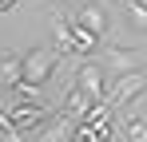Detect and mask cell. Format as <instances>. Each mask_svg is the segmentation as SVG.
<instances>
[{"label":"cell","instance_id":"cell-1","mask_svg":"<svg viewBox=\"0 0 147 142\" xmlns=\"http://www.w3.org/2000/svg\"><path fill=\"white\" fill-rule=\"evenodd\" d=\"M60 47H32L24 55V79L28 83H36V87H44L52 75L60 71Z\"/></svg>","mask_w":147,"mask_h":142},{"label":"cell","instance_id":"cell-2","mask_svg":"<svg viewBox=\"0 0 147 142\" xmlns=\"http://www.w3.org/2000/svg\"><path fill=\"white\" fill-rule=\"evenodd\" d=\"M4 115L16 122V130L24 134V130H36L44 118H48V107H44V99H16Z\"/></svg>","mask_w":147,"mask_h":142},{"label":"cell","instance_id":"cell-3","mask_svg":"<svg viewBox=\"0 0 147 142\" xmlns=\"http://www.w3.org/2000/svg\"><path fill=\"white\" fill-rule=\"evenodd\" d=\"M76 79H80V87L88 91V99H92V103L107 95V75H103V67H99V63H80Z\"/></svg>","mask_w":147,"mask_h":142},{"label":"cell","instance_id":"cell-4","mask_svg":"<svg viewBox=\"0 0 147 142\" xmlns=\"http://www.w3.org/2000/svg\"><path fill=\"white\" fill-rule=\"evenodd\" d=\"M72 24V40H76V55H88V51H96L99 47V32H92L88 24L80 20V16H68Z\"/></svg>","mask_w":147,"mask_h":142},{"label":"cell","instance_id":"cell-5","mask_svg":"<svg viewBox=\"0 0 147 142\" xmlns=\"http://www.w3.org/2000/svg\"><path fill=\"white\" fill-rule=\"evenodd\" d=\"M24 79V55H16V51H4L0 55V87H16Z\"/></svg>","mask_w":147,"mask_h":142},{"label":"cell","instance_id":"cell-6","mask_svg":"<svg viewBox=\"0 0 147 142\" xmlns=\"http://www.w3.org/2000/svg\"><path fill=\"white\" fill-rule=\"evenodd\" d=\"M76 16L88 24L92 32H99V36L107 32V12H103V4H84V0H80V12H76Z\"/></svg>","mask_w":147,"mask_h":142},{"label":"cell","instance_id":"cell-7","mask_svg":"<svg viewBox=\"0 0 147 142\" xmlns=\"http://www.w3.org/2000/svg\"><path fill=\"white\" fill-rule=\"evenodd\" d=\"M88 107H92V99H88V91H84L80 83H76L72 91L64 95V103H60V111H64V115H72V118H80L84 111H88Z\"/></svg>","mask_w":147,"mask_h":142},{"label":"cell","instance_id":"cell-8","mask_svg":"<svg viewBox=\"0 0 147 142\" xmlns=\"http://www.w3.org/2000/svg\"><path fill=\"white\" fill-rule=\"evenodd\" d=\"M44 138H48V142L76 138V118H72V115H64V111H56V122H52L48 130H44Z\"/></svg>","mask_w":147,"mask_h":142},{"label":"cell","instance_id":"cell-9","mask_svg":"<svg viewBox=\"0 0 147 142\" xmlns=\"http://www.w3.org/2000/svg\"><path fill=\"white\" fill-rule=\"evenodd\" d=\"M52 32H56V47H60V55H76V40H72V24H68V16H56Z\"/></svg>","mask_w":147,"mask_h":142},{"label":"cell","instance_id":"cell-10","mask_svg":"<svg viewBox=\"0 0 147 142\" xmlns=\"http://www.w3.org/2000/svg\"><path fill=\"white\" fill-rule=\"evenodd\" d=\"M127 16H131V28L135 32H147V0H123Z\"/></svg>","mask_w":147,"mask_h":142},{"label":"cell","instance_id":"cell-11","mask_svg":"<svg viewBox=\"0 0 147 142\" xmlns=\"http://www.w3.org/2000/svg\"><path fill=\"white\" fill-rule=\"evenodd\" d=\"M123 134H127L131 142H147V118H127Z\"/></svg>","mask_w":147,"mask_h":142},{"label":"cell","instance_id":"cell-12","mask_svg":"<svg viewBox=\"0 0 147 142\" xmlns=\"http://www.w3.org/2000/svg\"><path fill=\"white\" fill-rule=\"evenodd\" d=\"M111 67L119 71V75H127V71L139 67V59H135V55H127V51H111Z\"/></svg>","mask_w":147,"mask_h":142},{"label":"cell","instance_id":"cell-13","mask_svg":"<svg viewBox=\"0 0 147 142\" xmlns=\"http://www.w3.org/2000/svg\"><path fill=\"white\" fill-rule=\"evenodd\" d=\"M0 138H4V142H20V130H16V122L4 115V111H0Z\"/></svg>","mask_w":147,"mask_h":142},{"label":"cell","instance_id":"cell-14","mask_svg":"<svg viewBox=\"0 0 147 142\" xmlns=\"http://www.w3.org/2000/svg\"><path fill=\"white\" fill-rule=\"evenodd\" d=\"M103 4H119V0H103Z\"/></svg>","mask_w":147,"mask_h":142},{"label":"cell","instance_id":"cell-15","mask_svg":"<svg viewBox=\"0 0 147 142\" xmlns=\"http://www.w3.org/2000/svg\"><path fill=\"white\" fill-rule=\"evenodd\" d=\"M64 4H80V0H64Z\"/></svg>","mask_w":147,"mask_h":142}]
</instances>
